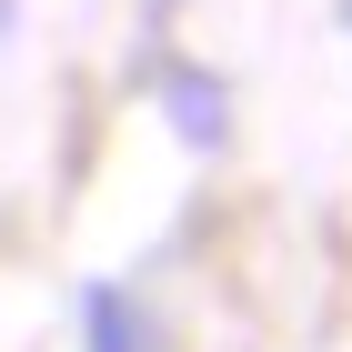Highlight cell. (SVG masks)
<instances>
[{"label":"cell","instance_id":"cell-1","mask_svg":"<svg viewBox=\"0 0 352 352\" xmlns=\"http://www.w3.org/2000/svg\"><path fill=\"white\" fill-rule=\"evenodd\" d=\"M171 121H182V141H191V151H212V141H221V121H232V101H221L201 71H171Z\"/></svg>","mask_w":352,"mask_h":352},{"label":"cell","instance_id":"cell-2","mask_svg":"<svg viewBox=\"0 0 352 352\" xmlns=\"http://www.w3.org/2000/svg\"><path fill=\"white\" fill-rule=\"evenodd\" d=\"M81 332H91V352H141V322H131L121 292H91L81 302Z\"/></svg>","mask_w":352,"mask_h":352}]
</instances>
